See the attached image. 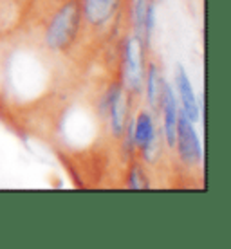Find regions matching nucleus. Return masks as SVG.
Listing matches in <instances>:
<instances>
[{"instance_id": "nucleus-1", "label": "nucleus", "mask_w": 231, "mask_h": 249, "mask_svg": "<svg viewBox=\"0 0 231 249\" xmlns=\"http://www.w3.org/2000/svg\"><path fill=\"white\" fill-rule=\"evenodd\" d=\"M81 25L83 17L80 0H63L62 6L51 15L49 22L45 25V47L58 54L69 53L80 38Z\"/></svg>"}, {"instance_id": "nucleus-2", "label": "nucleus", "mask_w": 231, "mask_h": 249, "mask_svg": "<svg viewBox=\"0 0 231 249\" xmlns=\"http://www.w3.org/2000/svg\"><path fill=\"white\" fill-rule=\"evenodd\" d=\"M143 44L136 35L126 38L123 45V85L132 96H139L144 83Z\"/></svg>"}, {"instance_id": "nucleus-3", "label": "nucleus", "mask_w": 231, "mask_h": 249, "mask_svg": "<svg viewBox=\"0 0 231 249\" xmlns=\"http://www.w3.org/2000/svg\"><path fill=\"white\" fill-rule=\"evenodd\" d=\"M175 146L181 162L186 166H199L202 161V150H200L199 137L194 128V121H190L188 116L179 110L177 116V128H175Z\"/></svg>"}, {"instance_id": "nucleus-4", "label": "nucleus", "mask_w": 231, "mask_h": 249, "mask_svg": "<svg viewBox=\"0 0 231 249\" xmlns=\"http://www.w3.org/2000/svg\"><path fill=\"white\" fill-rule=\"evenodd\" d=\"M125 0H80L83 22L92 29H105L119 15Z\"/></svg>"}, {"instance_id": "nucleus-5", "label": "nucleus", "mask_w": 231, "mask_h": 249, "mask_svg": "<svg viewBox=\"0 0 231 249\" xmlns=\"http://www.w3.org/2000/svg\"><path fill=\"white\" fill-rule=\"evenodd\" d=\"M134 144L141 157L144 161L152 162L154 156L157 154V132L154 126V119H152L148 110H141L138 118L134 119Z\"/></svg>"}, {"instance_id": "nucleus-6", "label": "nucleus", "mask_w": 231, "mask_h": 249, "mask_svg": "<svg viewBox=\"0 0 231 249\" xmlns=\"http://www.w3.org/2000/svg\"><path fill=\"white\" fill-rule=\"evenodd\" d=\"M159 105H161L162 116H164V141H166V144H168V148H174L179 108H177V100H175V96H174V90H172L170 83H166V81H162V90H161V98H159Z\"/></svg>"}, {"instance_id": "nucleus-7", "label": "nucleus", "mask_w": 231, "mask_h": 249, "mask_svg": "<svg viewBox=\"0 0 231 249\" xmlns=\"http://www.w3.org/2000/svg\"><path fill=\"white\" fill-rule=\"evenodd\" d=\"M175 83H177L179 96H181L182 112L186 114L190 121H197V119H199V105H197V100H195V92H194V87H192V81H190L186 71H184L182 67L177 69Z\"/></svg>"}, {"instance_id": "nucleus-8", "label": "nucleus", "mask_w": 231, "mask_h": 249, "mask_svg": "<svg viewBox=\"0 0 231 249\" xmlns=\"http://www.w3.org/2000/svg\"><path fill=\"white\" fill-rule=\"evenodd\" d=\"M144 74H146V81L143 85H146V101L150 107H157L159 103V98H161V90H162V78L159 76V71H157L156 63H148L144 67Z\"/></svg>"}, {"instance_id": "nucleus-9", "label": "nucleus", "mask_w": 231, "mask_h": 249, "mask_svg": "<svg viewBox=\"0 0 231 249\" xmlns=\"http://www.w3.org/2000/svg\"><path fill=\"white\" fill-rule=\"evenodd\" d=\"M126 188L130 190H144V188H150L148 177L144 174V170L139 164H134L128 174V181H126Z\"/></svg>"}, {"instance_id": "nucleus-10", "label": "nucleus", "mask_w": 231, "mask_h": 249, "mask_svg": "<svg viewBox=\"0 0 231 249\" xmlns=\"http://www.w3.org/2000/svg\"><path fill=\"white\" fill-rule=\"evenodd\" d=\"M56 2H63V0H56Z\"/></svg>"}]
</instances>
